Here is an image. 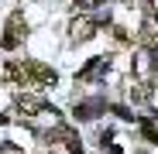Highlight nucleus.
<instances>
[{"instance_id":"7ed1b4c3","label":"nucleus","mask_w":158,"mask_h":154,"mask_svg":"<svg viewBox=\"0 0 158 154\" xmlns=\"http://www.w3.org/2000/svg\"><path fill=\"white\" fill-rule=\"evenodd\" d=\"M17 110H21L24 116H38V113H41V99L31 96V93H21V96H17Z\"/></svg>"},{"instance_id":"f03ea898","label":"nucleus","mask_w":158,"mask_h":154,"mask_svg":"<svg viewBox=\"0 0 158 154\" xmlns=\"http://www.w3.org/2000/svg\"><path fill=\"white\" fill-rule=\"evenodd\" d=\"M24 34H28V24H24V17H21V14H10L7 31H4V45H21Z\"/></svg>"},{"instance_id":"20e7f679","label":"nucleus","mask_w":158,"mask_h":154,"mask_svg":"<svg viewBox=\"0 0 158 154\" xmlns=\"http://www.w3.org/2000/svg\"><path fill=\"white\" fill-rule=\"evenodd\" d=\"M0 154H21V151H17L14 144H4V151H0Z\"/></svg>"},{"instance_id":"f257e3e1","label":"nucleus","mask_w":158,"mask_h":154,"mask_svg":"<svg viewBox=\"0 0 158 154\" xmlns=\"http://www.w3.org/2000/svg\"><path fill=\"white\" fill-rule=\"evenodd\" d=\"M96 34V21H89V17H72V24H69V38L72 41H89Z\"/></svg>"}]
</instances>
